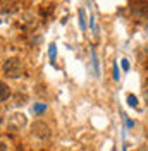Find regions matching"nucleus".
Segmentation results:
<instances>
[{
  "mask_svg": "<svg viewBox=\"0 0 148 151\" xmlns=\"http://www.w3.org/2000/svg\"><path fill=\"white\" fill-rule=\"evenodd\" d=\"M0 127H2V117H0Z\"/></svg>",
  "mask_w": 148,
  "mask_h": 151,
  "instance_id": "12",
  "label": "nucleus"
},
{
  "mask_svg": "<svg viewBox=\"0 0 148 151\" xmlns=\"http://www.w3.org/2000/svg\"><path fill=\"white\" fill-rule=\"evenodd\" d=\"M4 72L7 77L17 79L19 76L22 74V62L19 60L17 57H10L4 62Z\"/></svg>",
  "mask_w": 148,
  "mask_h": 151,
  "instance_id": "1",
  "label": "nucleus"
},
{
  "mask_svg": "<svg viewBox=\"0 0 148 151\" xmlns=\"http://www.w3.org/2000/svg\"><path fill=\"white\" fill-rule=\"evenodd\" d=\"M31 132H33V136H36L38 139H43V141L50 137V127L41 120H36L31 125Z\"/></svg>",
  "mask_w": 148,
  "mask_h": 151,
  "instance_id": "2",
  "label": "nucleus"
},
{
  "mask_svg": "<svg viewBox=\"0 0 148 151\" xmlns=\"http://www.w3.org/2000/svg\"><path fill=\"white\" fill-rule=\"evenodd\" d=\"M0 151H7V146H5L2 141H0Z\"/></svg>",
  "mask_w": 148,
  "mask_h": 151,
  "instance_id": "11",
  "label": "nucleus"
},
{
  "mask_svg": "<svg viewBox=\"0 0 148 151\" xmlns=\"http://www.w3.org/2000/svg\"><path fill=\"white\" fill-rule=\"evenodd\" d=\"M55 55H57V47H55V43H52L50 45V50H48V57H50L52 62L55 60Z\"/></svg>",
  "mask_w": 148,
  "mask_h": 151,
  "instance_id": "6",
  "label": "nucleus"
},
{
  "mask_svg": "<svg viewBox=\"0 0 148 151\" xmlns=\"http://www.w3.org/2000/svg\"><path fill=\"white\" fill-rule=\"evenodd\" d=\"M122 67H124V70H129V62H128L126 58L122 60Z\"/></svg>",
  "mask_w": 148,
  "mask_h": 151,
  "instance_id": "10",
  "label": "nucleus"
},
{
  "mask_svg": "<svg viewBox=\"0 0 148 151\" xmlns=\"http://www.w3.org/2000/svg\"><path fill=\"white\" fill-rule=\"evenodd\" d=\"M79 26H81V29H86V17H84V10L79 9Z\"/></svg>",
  "mask_w": 148,
  "mask_h": 151,
  "instance_id": "5",
  "label": "nucleus"
},
{
  "mask_svg": "<svg viewBox=\"0 0 148 151\" xmlns=\"http://www.w3.org/2000/svg\"><path fill=\"white\" fill-rule=\"evenodd\" d=\"M10 96V88L5 83H2L0 81V101H5V100H9Z\"/></svg>",
  "mask_w": 148,
  "mask_h": 151,
  "instance_id": "4",
  "label": "nucleus"
},
{
  "mask_svg": "<svg viewBox=\"0 0 148 151\" xmlns=\"http://www.w3.org/2000/svg\"><path fill=\"white\" fill-rule=\"evenodd\" d=\"M147 29H148V24H147Z\"/></svg>",
  "mask_w": 148,
  "mask_h": 151,
  "instance_id": "13",
  "label": "nucleus"
},
{
  "mask_svg": "<svg viewBox=\"0 0 148 151\" xmlns=\"http://www.w3.org/2000/svg\"><path fill=\"white\" fill-rule=\"evenodd\" d=\"M33 110H35V113H43L46 110V105L43 103H36L35 106H33Z\"/></svg>",
  "mask_w": 148,
  "mask_h": 151,
  "instance_id": "7",
  "label": "nucleus"
},
{
  "mask_svg": "<svg viewBox=\"0 0 148 151\" xmlns=\"http://www.w3.org/2000/svg\"><path fill=\"white\" fill-rule=\"evenodd\" d=\"M119 69H117V64H114V79H115V81H119Z\"/></svg>",
  "mask_w": 148,
  "mask_h": 151,
  "instance_id": "9",
  "label": "nucleus"
},
{
  "mask_svg": "<svg viewBox=\"0 0 148 151\" xmlns=\"http://www.w3.org/2000/svg\"><path fill=\"white\" fill-rule=\"evenodd\" d=\"M26 124H28V120H26L24 113H12L9 119V127L12 131H21Z\"/></svg>",
  "mask_w": 148,
  "mask_h": 151,
  "instance_id": "3",
  "label": "nucleus"
},
{
  "mask_svg": "<svg viewBox=\"0 0 148 151\" xmlns=\"http://www.w3.org/2000/svg\"><path fill=\"white\" fill-rule=\"evenodd\" d=\"M128 105H129V106H138V98H136L134 94H129V96H128Z\"/></svg>",
  "mask_w": 148,
  "mask_h": 151,
  "instance_id": "8",
  "label": "nucleus"
}]
</instances>
